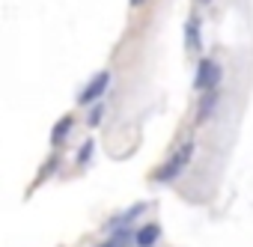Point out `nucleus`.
<instances>
[{
	"label": "nucleus",
	"instance_id": "1",
	"mask_svg": "<svg viewBox=\"0 0 253 247\" xmlns=\"http://www.w3.org/2000/svg\"><path fill=\"white\" fill-rule=\"evenodd\" d=\"M191 158H194V140H191V143H182V146H179V149L167 158V164L155 173V182H161V185L173 182V179H176V176H179L188 164H191Z\"/></svg>",
	"mask_w": 253,
	"mask_h": 247
},
{
	"label": "nucleus",
	"instance_id": "2",
	"mask_svg": "<svg viewBox=\"0 0 253 247\" xmlns=\"http://www.w3.org/2000/svg\"><path fill=\"white\" fill-rule=\"evenodd\" d=\"M220 81V66L214 60H200L197 75H194V86L197 89H214Z\"/></svg>",
	"mask_w": 253,
	"mask_h": 247
},
{
	"label": "nucleus",
	"instance_id": "3",
	"mask_svg": "<svg viewBox=\"0 0 253 247\" xmlns=\"http://www.w3.org/2000/svg\"><path fill=\"white\" fill-rule=\"evenodd\" d=\"M107 86H110V72H98V75L86 83V89L78 95V101H81V104H92L95 98H101V95H104V89H107Z\"/></svg>",
	"mask_w": 253,
	"mask_h": 247
},
{
	"label": "nucleus",
	"instance_id": "4",
	"mask_svg": "<svg viewBox=\"0 0 253 247\" xmlns=\"http://www.w3.org/2000/svg\"><path fill=\"white\" fill-rule=\"evenodd\" d=\"M217 98H220V92H217V86L214 89H203V98H200V113H197V119L200 122H206L211 113H214V107H217Z\"/></svg>",
	"mask_w": 253,
	"mask_h": 247
},
{
	"label": "nucleus",
	"instance_id": "5",
	"mask_svg": "<svg viewBox=\"0 0 253 247\" xmlns=\"http://www.w3.org/2000/svg\"><path fill=\"white\" fill-rule=\"evenodd\" d=\"M158 238H161V226H158V223H146V226H140V229L134 232L137 247H152Z\"/></svg>",
	"mask_w": 253,
	"mask_h": 247
},
{
	"label": "nucleus",
	"instance_id": "6",
	"mask_svg": "<svg viewBox=\"0 0 253 247\" xmlns=\"http://www.w3.org/2000/svg\"><path fill=\"white\" fill-rule=\"evenodd\" d=\"M143 208H146V206H143V203H137L134 208H128L125 214H119L116 220H110V223H107V232H116V226H119V229H128V223H131V220H137V217L143 214Z\"/></svg>",
	"mask_w": 253,
	"mask_h": 247
},
{
	"label": "nucleus",
	"instance_id": "7",
	"mask_svg": "<svg viewBox=\"0 0 253 247\" xmlns=\"http://www.w3.org/2000/svg\"><path fill=\"white\" fill-rule=\"evenodd\" d=\"M72 128H75V116H72V113H66V116L57 122V125H54L51 140H54V143H63V140L69 137V131H72Z\"/></svg>",
	"mask_w": 253,
	"mask_h": 247
},
{
	"label": "nucleus",
	"instance_id": "8",
	"mask_svg": "<svg viewBox=\"0 0 253 247\" xmlns=\"http://www.w3.org/2000/svg\"><path fill=\"white\" fill-rule=\"evenodd\" d=\"M185 39H188V48H191V51H200L203 42H200V18H197V15L188 21V27H185Z\"/></svg>",
	"mask_w": 253,
	"mask_h": 247
},
{
	"label": "nucleus",
	"instance_id": "9",
	"mask_svg": "<svg viewBox=\"0 0 253 247\" xmlns=\"http://www.w3.org/2000/svg\"><path fill=\"white\" fill-rule=\"evenodd\" d=\"M92 149H95V140H86V143L78 149V164H89V158H92Z\"/></svg>",
	"mask_w": 253,
	"mask_h": 247
},
{
	"label": "nucleus",
	"instance_id": "10",
	"mask_svg": "<svg viewBox=\"0 0 253 247\" xmlns=\"http://www.w3.org/2000/svg\"><path fill=\"white\" fill-rule=\"evenodd\" d=\"M101 116H104V107H101V104H95V107L89 110V116H86V125H89V128H95L98 122H101Z\"/></svg>",
	"mask_w": 253,
	"mask_h": 247
},
{
	"label": "nucleus",
	"instance_id": "11",
	"mask_svg": "<svg viewBox=\"0 0 253 247\" xmlns=\"http://www.w3.org/2000/svg\"><path fill=\"white\" fill-rule=\"evenodd\" d=\"M140 3H143V0H131V6H140Z\"/></svg>",
	"mask_w": 253,
	"mask_h": 247
},
{
	"label": "nucleus",
	"instance_id": "12",
	"mask_svg": "<svg viewBox=\"0 0 253 247\" xmlns=\"http://www.w3.org/2000/svg\"><path fill=\"white\" fill-rule=\"evenodd\" d=\"M200 3H211V0H200Z\"/></svg>",
	"mask_w": 253,
	"mask_h": 247
}]
</instances>
